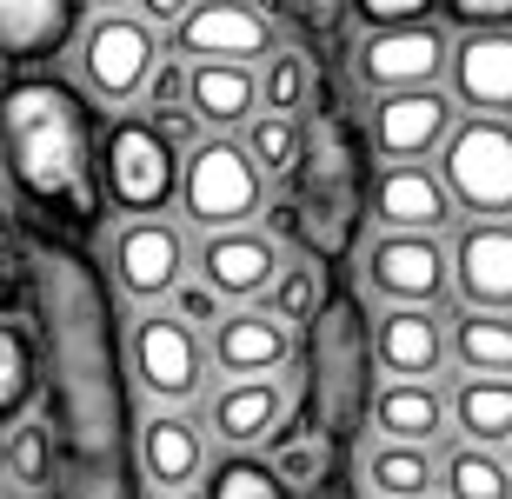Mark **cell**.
I'll return each mask as SVG.
<instances>
[{
	"mask_svg": "<svg viewBox=\"0 0 512 499\" xmlns=\"http://www.w3.org/2000/svg\"><path fill=\"white\" fill-rule=\"evenodd\" d=\"M446 34L433 20H399V27H366L353 47V80L366 94H399V87H433L446 74Z\"/></svg>",
	"mask_w": 512,
	"mask_h": 499,
	"instance_id": "8",
	"label": "cell"
},
{
	"mask_svg": "<svg viewBox=\"0 0 512 499\" xmlns=\"http://www.w3.org/2000/svg\"><path fill=\"white\" fill-rule=\"evenodd\" d=\"M240 147L253 154L260 173H293V160H300V120L293 114H253Z\"/></svg>",
	"mask_w": 512,
	"mask_h": 499,
	"instance_id": "32",
	"label": "cell"
},
{
	"mask_svg": "<svg viewBox=\"0 0 512 499\" xmlns=\"http://www.w3.org/2000/svg\"><path fill=\"white\" fill-rule=\"evenodd\" d=\"M187 107L200 127H240L260 107V80L247 60H187Z\"/></svg>",
	"mask_w": 512,
	"mask_h": 499,
	"instance_id": "23",
	"label": "cell"
},
{
	"mask_svg": "<svg viewBox=\"0 0 512 499\" xmlns=\"http://www.w3.org/2000/svg\"><path fill=\"white\" fill-rule=\"evenodd\" d=\"M366 287L393 300V307H433L453 287V253L433 233H386L366 253Z\"/></svg>",
	"mask_w": 512,
	"mask_h": 499,
	"instance_id": "11",
	"label": "cell"
},
{
	"mask_svg": "<svg viewBox=\"0 0 512 499\" xmlns=\"http://www.w3.org/2000/svg\"><path fill=\"white\" fill-rule=\"evenodd\" d=\"M366 207H373V180H366V134L340 107H320V114L300 127V160H293V193H286L273 213V227L293 233L300 253L313 267H340L360 247Z\"/></svg>",
	"mask_w": 512,
	"mask_h": 499,
	"instance_id": "3",
	"label": "cell"
},
{
	"mask_svg": "<svg viewBox=\"0 0 512 499\" xmlns=\"http://www.w3.org/2000/svg\"><path fill=\"white\" fill-rule=\"evenodd\" d=\"M446 499H512V466L499 460V453H486V446H459L453 460H446Z\"/></svg>",
	"mask_w": 512,
	"mask_h": 499,
	"instance_id": "30",
	"label": "cell"
},
{
	"mask_svg": "<svg viewBox=\"0 0 512 499\" xmlns=\"http://www.w3.org/2000/svg\"><path fill=\"white\" fill-rule=\"evenodd\" d=\"M34 300V247L20 240V227L0 213V313H20Z\"/></svg>",
	"mask_w": 512,
	"mask_h": 499,
	"instance_id": "33",
	"label": "cell"
},
{
	"mask_svg": "<svg viewBox=\"0 0 512 499\" xmlns=\"http://www.w3.org/2000/svg\"><path fill=\"white\" fill-rule=\"evenodd\" d=\"M187 7L193 0H140V20H147V27H180Z\"/></svg>",
	"mask_w": 512,
	"mask_h": 499,
	"instance_id": "42",
	"label": "cell"
},
{
	"mask_svg": "<svg viewBox=\"0 0 512 499\" xmlns=\"http://www.w3.org/2000/svg\"><path fill=\"white\" fill-rule=\"evenodd\" d=\"M27 307L40 340V426L54 453V499H147L127 346L100 260L74 240L40 233Z\"/></svg>",
	"mask_w": 512,
	"mask_h": 499,
	"instance_id": "1",
	"label": "cell"
},
{
	"mask_svg": "<svg viewBox=\"0 0 512 499\" xmlns=\"http://www.w3.org/2000/svg\"><path fill=\"white\" fill-rule=\"evenodd\" d=\"M453 293L479 313H512V220H473L453 240Z\"/></svg>",
	"mask_w": 512,
	"mask_h": 499,
	"instance_id": "15",
	"label": "cell"
},
{
	"mask_svg": "<svg viewBox=\"0 0 512 499\" xmlns=\"http://www.w3.org/2000/svg\"><path fill=\"white\" fill-rule=\"evenodd\" d=\"M180 273H187V240H180L167 220L140 213V220H127V227L114 233V280H120V293H133V300H160V293L180 287Z\"/></svg>",
	"mask_w": 512,
	"mask_h": 499,
	"instance_id": "14",
	"label": "cell"
},
{
	"mask_svg": "<svg viewBox=\"0 0 512 499\" xmlns=\"http://www.w3.org/2000/svg\"><path fill=\"white\" fill-rule=\"evenodd\" d=\"M280 267H286L280 247L253 227L207 233V247H200V280H207L220 300H260V293H273Z\"/></svg>",
	"mask_w": 512,
	"mask_h": 499,
	"instance_id": "16",
	"label": "cell"
},
{
	"mask_svg": "<svg viewBox=\"0 0 512 499\" xmlns=\"http://www.w3.org/2000/svg\"><path fill=\"white\" fill-rule=\"evenodd\" d=\"M453 94L473 114H512V27H466L453 54Z\"/></svg>",
	"mask_w": 512,
	"mask_h": 499,
	"instance_id": "17",
	"label": "cell"
},
{
	"mask_svg": "<svg viewBox=\"0 0 512 499\" xmlns=\"http://www.w3.org/2000/svg\"><path fill=\"white\" fill-rule=\"evenodd\" d=\"M273 14H280L300 40H340L353 0H273Z\"/></svg>",
	"mask_w": 512,
	"mask_h": 499,
	"instance_id": "35",
	"label": "cell"
},
{
	"mask_svg": "<svg viewBox=\"0 0 512 499\" xmlns=\"http://www.w3.org/2000/svg\"><path fill=\"white\" fill-rule=\"evenodd\" d=\"M506 466H512V460H506Z\"/></svg>",
	"mask_w": 512,
	"mask_h": 499,
	"instance_id": "44",
	"label": "cell"
},
{
	"mask_svg": "<svg viewBox=\"0 0 512 499\" xmlns=\"http://www.w3.org/2000/svg\"><path fill=\"white\" fill-rule=\"evenodd\" d=\"M300 386H306V413L300 420L320 433L333 453L353 446L366 420H373V320H366L360 293L333 287L306 320L300 346Z\"/></svg>",
	"mask_w": 512,
	"mask_h": 499,
	"instance_id": "4",
	"label": "cell"
},
{
	"mask_svg": "<svg viewBox=\"0 0 512 499\" xmlns=\"http://www.w3.org/2000/svg\"><path fill=\"white\" fill-rule=\"evenodd\" d=\"M306 87H313V67H306V54H286V47H273L266 54V114H300L306 107Z\"/></svg>",
	"mask_w": 512,
	"mask_h": 499,
	"instance_id": "34",
	"label": "cell"
},
{
	"mask_svg": "<svg viewBox=\"0 0 512 499\" xmlns=\"http://www.w3.org/2000/svg\"><path fill=\"white\" fill-rule=\"evenodd\" d=\"M80 34V0H0V60L40 67Z\"/></svg>",
	"mask_w": 512,
	"mask_h": 499,
	"instance_id": "20",
	"label": "cell"
},
{
	"mask_svg": "<svg viewBox=\"0 0 512 499\" xmlns=\"http://www.w3.org/2000/svg\"><path fill=\"white\" fill-rule=\"evenodd\" d=\"M80 7H100V14H114V7H120V0H80Z\"/></svg>",
	"mask_w": 512,
	"mask_h": 499,
	"instance_id": "43",
	"label": "cell"
},
{
	"mask_svg": "<svg viewBox=\"0 0 512 499\" xmlns=\"http://www.w3.org/2000/svg\"><path fill=\"white\" fill-rule=\"evenodd\" d=\"M353 14H360L366 27H399V20H426L433 0H353Z\"/></svg>",
	"mask_w": 512,
	"mask_h": 499,
	"instance_id": "40",
	"label": "cell"
},
{
	"mask_svg": "<svg viewBox=\"0 0 512 499\" xmlns=\"http://www.w3.org/2000/svg\"><path fill=\"white\" fill-rule=\"evenodd\" d=\"M373 360L393 380H433L446 366V327L433 307H386L373 327Z\"/></svg>",
	"mask_w": 512,
	"mask_h": 499,
	"instance_id": "21",
	"label": "cell"
},
{
	"mask_svg": "<svg viewBox=\"0 0 512 499\" xmlns=\"http://www.w3.org/2000/svg\"><path fill=\"white\" fill-rule=\"evenodd\" d=\"M0 167L40 233L87 247L107 220L100 120L60 74H20L0 87Z\"/></svg>",
	"mask_w": 512,
	"mask_h": 499,
	"instance_id": "2",
	"label": "cell"
},
{
	"mask_svg": "<svg viewBox=\"0 0 512 499\" xmlns=\"http://www.w3.org/2000/svg\"><path fill=\"white\" fill-rule=\"evenodd\" d=\"M313 307H320V267H280V280H273V313H280V320H313Z\"/></svg>",
	"mask_w": 512,
	"mask_h": 499,
	"instance_id": "37",
	"label": "cell"
},
{
	"mask_svg": "<svg viewBox=\"0 0 512 499\" xmlns=\"http://www.w3.org/2000/svg\"><path fill=\"white\" fill-rule=\"evenodd\" d=\"M286 420V393L280 380H233L213 393V433L227 446H253L273 440V426Z\"/></svg>",
	"mask_w": 512,
	"mask_h": 499,
	"instance_id": "24",
	"label": "cell"
},
{
	"mask_svg": "<svg viewBox=\"0 0 512 499\" xmlns=\"http://www.w3.org/2000/svg\"><path fill=\"white\" fill-rule=\"evenodd\" d=\"M173 313H180L187 327H200V320H220V293H213L207 280H180V287H173Z\"/></svg>",
	"mask_w": 512,
	"mask_h": 499,
	"instance_id": "41",
	"label": "cell"
},
{
	"mask_svg": "<svg viewBox=\"0 0 512 499\" xmlns=\"http://www.w3.org/2000/svg\"><path fill=\"white\" fill-rule=\"evenodd\" d=\"M453 27H512V0H439Z\"/></svg>",
	"mask_w": 512,
	"mask_h": 499,
	"instance_id": "39",
	"label": "cell"
},
{
	"mask_svg": "<svg viewBox=\"0 0 512 499\" xmlns=\"http://www.w3.org/2000/svg\"><path fill=\"white\" fill-rule=\"evenodd\" d=\"M34 393H40V340L20 320H0V433L20 426Z\"/></svg>",
	"mask_w": 512,
	"mask_h": 499,
	"instance_id": "28",
	"label": "cell"
},
{
	"mask_svg": "<svg viewBox=\"0 0 512 499\" xmlns=\"http://www.w3.org/2000/svg\"><path fill=\"white\" fill-rule=\"evenodd\" d=\"M446 353H453L466 373H493V380H512V313H479L466 307L446 333Z\"/></svg>",
	"mask_w": 512,
	"mask_h": 499,
	"instance_id": "27",
	"label": "cell"
},
{
	"mask_svg": "<svg viewBox=\"0 0 512 499\" xmlns=\"http://www.w3.org/2000/svg\"><path fill=\"white\" fill-rule=\"evenodd\" d=\"M366 480H373V493H380V499H426V493H433V480H439V466H433L426 446L393 440V446H380V453L366 460Z\"/></svg>",
	"mask_w": 512,
	"mask_h": 499,
	"instance_id": "29",
	"label": "cell"
},
{
	"mask_svg": "<svg viewBox=\"0 0 512 499\" xmlns=\"http://www.w3.org/2000/svg\"><path fill=\"white\" fill-rule=\"evenodd\" d=\"M207 499H293V486L273 473V460H253V453H233V460L213 466Z\"/></svg>",
	"mask_w": 512,
	"mask_h": 499,
	"instance_id": "31",
	"label": "cell"
},
{
	"mask_svg": "<svg viewBox=\"0 0 512 499\" xmlns=\"http://www.w3.org/2000/svg\"><path fill=\"white\" fill-rule=\"evenodd\" d=\"M373 420H380L386 440L433 446L439 426H446V400L433 393V380H393V386L373 393Z\"/></svg>",
	"mask_w": 512,
	"mask_h": 499,
	"instance_id": "25",
	"label": "cell"
},
{
	"mask_svg": "<svg viewBox=\"0 0 512 499\" xmlns=\"http://www.w3.org/2000/svg\"><path fill=\"white\" fill-rule=\"evenodd\" d=\"M153 27L133 14H100L87 34H80V74H87V87H94L100 100H133L140 87H147L153 74Z\"/></svg>",
	"mask_w": 512,
	"mask_h": 499,
	"instance_id": "10",
	"label": "cell"
},
{
	"mask_svg": "<svg viewBox=\"0 0 512 499\" xmlns=\"http://www.w3.org/2000/svg\"><path fill=\"white\" fill-rule=\"evenodd\" d=\"M7 473H14L20 486H47V473H54L47 426H14V440H7Z\"/></svg>",
	"mask_w": 512,
	"mask_h": 499,
	"instance_id": "36",
	"label": "cell"
},
{
	"mask_svg": "<svg viewBox=\"0 0 512 499\" xmlns=\"http://www.w3.org/2000/svg\"><path fill=\"white\" fill-rule=\"evenodd\" d=\"M266 200V173L253 167V154L240 140H193V154L180 160V207L193 227L227 233L247 227Z\"/></svg>",
	"mask_w": 512,
	"mask_h": 499,
	"instance_id": "5",
	"label": "cell"
},
{
	"mask_svg": "<svg viewBox=\"0 0 512 499\" xmlns=\"http://www.w3.org/2000/svg\"><path fill=\"white\" fill-rule=\"evenodd\" d=\"M453 134V94L439 87H399V94H373V120H366V147L386 160H426Z\"/></svg>",
	"mask_w": 512,
	"mask_h": 499,
	"instance_id": "12",
	"label": "cell"
},
{
	"mask_svg": "<svg viewBox=\"0 0 512 499\" xmlns=\"http://www.w3.org/2000/svg\"><path fill=\"white\" fill-rule=\"evenodd\" d=\"M373 220H386V233H439L453 220V193L419 160H386L373 180Z\"/></svg>",
	"mask_w": 512,
	"mask_h": 499,
	"instance_id": "18",
	"label": "cell"
},
{
	"mask_svg": "<svg viewBox=\"0 0 512 499\" xmlns=\"http://www.w3.org/2000/svg\"><path fill=\"white\" fill-rule=\"evenodd\" d=\"M200 466H207V433H200V420H187V413H153V420L140 426V473H147L153 486L180 493V486L200 480Z\"/></svg>",
	"mask_w": 512,
	"mask_h": 499,
	"instance_id": "22",
	"label": "cell"
},
{
	"mask_svg": "<svg viewBox=\"0 0 512 499\" xmlns=\"http://www.w3.org/2000/svg\"><path fill=\"white\" fill-rule=\"evenodd\" d=\"M133 373L153 400H193L200 373H207V346L180 313H147L133 327Z\"/></svg>",
	"mask_w": 512,
	"mask_h": 499,
	"instance_id": "13",
	"label": "cell"
},
{
	"mask_svg": "<svg viewBox=\"0 0 512 499\" xmlns=\"http://www.w3.org/2000/svg\"><path fill=\"white\" fill-rule=\"evenodd\" d=\"M446 420H453L473 446L512 440V380H493V373H466V380H459V393L446 400Z\"/></svg>",
	"mask_w": 512,
	"mask_h": 499,
	"instance_id": "26",
	"label": "cell"
},
{
	"mask_svg": "<svg viewBox=\"0 0 512 499\" xmlns=\"http://www.w3.org/2000/svg\"><path fill=\"white\" fill-rule=\"evenodd\" d=\"M173 54L187 60H266L273 54V14L253 0H193L173 27Z\"/></svg>",
	"mask_w": 512,
	"mask_h": 499,
	"instance_id": "9",
	"label": "cell"
},
{
	"mask_svg": "<svg viewBox=\"0 0 512 499\" xmlns=\"http://www.w3.org/2000/svg\"><path fill=\"white\" fill-rule=\"evenodd\" d=\"M100 187L120 213H160L180 193L173 140L153 120H114L107 140H100Z\"/></svg>",
	"mask_w": 512,
	"mask_h": 499,
	"instance_id": "7",
	"label": "cell"
},
{
	"mask_svg": "<svg viewBox=\"0 0 512 499\" xmlns=\"http://www.w3.org/2000/svg\"><path fill=\"white\" fill-rule=\"evenodd\" d=\"M147 100H153V114H160V107H187V60H153Z\"/></svg>",
	"mask_w": 512,
	"mask_h": 499,
	"instance_id": "38",
	"label": "cell"
},
{
	"mask_svg": "<svg viewBox=\"0 0 512 499\" xmlns=\"http://www.w3.org/2000/svg\"><path fill=\"white\" fill-rule=\"evenodd\" d=\"M213 360H220V373H233V380H273L286 360H293V333H286V320L273 307H240L227 313L220 327H213Z\"/></svg>",
	"mask_w": 512,
	"mask_h": 499,
	"instance_id": "19",
	"label": "cell"
},
{
	"mask_svg": "<svg viewBox=\"0 0 512 499\" xmlns=\"http://www.w3.org/2000/svg\"><path fill=\"white\" fill-rule=\"evenodd\" d=\"M439 180L453 193V207L479 220H506L512 213V127L499 114H473L466 127L446 134L439 147Z\"/></svg>",
	"mask_w": 512,
	"mask_h": 499,
	"instance_id": "6",
	"label": "cell"
}]
</instances>
